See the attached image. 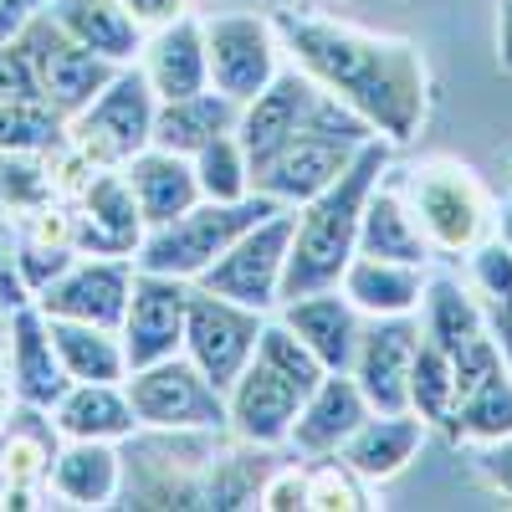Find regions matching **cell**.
Masks as SVG:
<instances>
[{"mask_svg":"<svg viewBox=\"0 0 512 512\" xmlns=\"http://www.w3.org/2000/svg\"><path fill=\"white\" fill-rule=\"evenodd\" d=\"M62 441H128L139 431V415L128 405L123 384H67V395L52 405Z\"/></svg>","mask_w":512,"mask_h":512,"instance_id":"f546056e","label":"cell"},{"mask_svg":"<svg viewBox=\"0 0 512 512\" xmlns=\"http://www.w3.org/2000/svg\"><path fill=\"white\" fill-rule=\"evenodd\" d=\"M364 415H369V400H364V390H359V379H354L349 369H328L313 390H308L303 410H297L292 436H287V451L303 456V461H313V456H338V446L359 431Z\"/></svg>","mask_w":512,"mask_h":512,"instance_id":"44dd1931","label":"cell"},{"mask_svg":"<svg viewBox=\"0 0 512 512\" xmlns=\"http://www.w3.org/2000/svg\"><path fill=\"white\" fill-rule=\"evenodd\" d=\"M313 98H318V82L303 72V67H282L262 93L251 103H241V118H236V139L246 149L251 164H262L272 149H282L292 134L308 128V113H313Z\"/></svg>","mask_w":512,"mask_h":512,"instance_id":"ffe728a7","label":"cell"},{"mask_svg":"<svg viewBox=\"0 0 512 512\" xmlns=\"http://www.w3.org/2000/svg\"><path fill=\"white\" fill-rule=\"evenodd\" d=\"M277 318L323 359V369H349L354 364L359 333H364V313L338 287H318V292H303V297H287V303H277Z\"/></svg>","mask_w":512,"mask_h":512,"instance_id":"603a6c76","label":"cell"},{"mask_svg":"<svg viewBox=\"0 0 512 512\" xmlns=\"http://www.w3.org/2000/svg\"><path fill=\"white\" fill-rule=\"evenodd\" d=\"M492 231H497V236H502V241L512 246V195H507V200L497 205V226H492Z\"/></svg>","mask_w":512,"mask_h":512,"instance_id":"7dc6e473","label":"cell"},{"mask_svg":"<svg viewBox=\"0 0 512 512\" xmlns=\"http://www.w3.org/2000/svg\"><path fill=\"white\" fill-rule=\"evenodd\" d=\"M466 262H472V292L482 297V303H492V297L512 303V246L497 231L466 251Z\"/></svg>","mask_w":512,"mask_h":512,"instance_id":"74e56055","label":"cell"},{"mask_svg":"<svg viewBox=\"0 0 512 512\" xmlns=\"http://www.w3.org/2000/svg\"><path fill=\"white\" fill-rule=\"evenodd\" d=\"M123 390L144 431H226V390L210 384L185 354L128 369Z\"/></svg>","mask_w":512,"mask_h":512,"instance_id":"8992f818","label":"cell"},{"mask_svg":"<svg viewBox=\"0 0 512 512\" xmlns=\"http://www.w3.org/2000/svg\"><path fill=\"white\" fill-rule=\"evenodd\" d=\"M292 221L297 210H272L267 221H256L251 231H241L216 262H210L195 287L221 292L231 303H246L256 313H277L282 303V272H287V246H292Z\"/></svg>","mask_w":512,"mask_h":512,"instance_id":"52a82bcc","label":"cell"},{"mask_svg":"<svg viewBox=\"0 0 512 512\" xmlns=\"http://www.w3.org/2000/svg\"><path fill=\"white\" fill-rule=\"evenodd\" d=\"M497 62L512 72V0H497Z\"/></svg>","mask_w":512,"mask_h":512,"instance_id":"bcb514c9","label":"cell"},{"mask_svg":"<svg viewBox=\"0 0 512 512\" xmlns=\"http://www.w3.org/2000/svg\"><path fill=\"white\" fill-rule=\"evenodd\" d=\"M456 369V446H487L512 436V369L492 333H477L451 354Z\"/></svg>","mask_w":512,"mask_h":512,"instance_id":"9c48e42d","label":"cell"},{"mask_svg":"<svg viewBox=\"0 0 512 512\" xmlns=\"http://www.w3.org/2000/svg\"><path fill=\"white\" fill-rule=\"evenodd\" d=\"M0 369H6V390L11 400L21 405H41L52 410L62 395H67V369L57 359V344H52V323L36 303L26 308H11L0 318Z\"/></svg>","mask_w":512,"mask_h":512,"instance_id":"ac0fdd59","label":"cell"},{"mask_svg":"<svg viewBox=\"0 0 512 512\" xmlns=\"http://www.w3.org/2000/svg\"><path fill=\"white\" fill-rule=\"evenodd\" d=\"M303 400H308L303 384L251 354V364L226 390V431H231V441H246L256 451H287L292 420L303 410Z\"/></svg>","mask_w":512,"mask_h":512,"instance_id":"4fadbf2b","label":"cell"},{"mask_svg":"<svg viewBox=\"0 0 512 512\" xmlns=\"http://www.w3.org/2000/svg\"><path fill=\"white\" fill-rule=\"evenodd\" d=\"M21 41H26V52H31V62H36L41 98H47L62 118L82 113V108H88V103L108 88V82H113V72H118L108 57H98V52L82 47V41H72L47 11L31 16V26L21 31Z\"/></svg>","mask_w":512,"mask_h":512,"instance_id":"7c38bea8","label":"cell"},{"mask_svg":"<svg viewBox=\"0 0 512 512\" xmlns=\"http://www.w3.org/2000/svg\"><path fill=\"white\" fill-rule=\"evenodd\" d=\"M195 175L205 200H246L251 195V159L236 134H221L216 144H205L195 154Z\"/></svg>","mask_w":512,"mask_h":512,"instance_id":"8d00e7d4","label":"cell"},{"mask_svg":"<svg viewBox=\"0 0 512 512\" xmlns=\"http://www.w3.org/2000/svg\"><path fill=\"white\" fill-rule=\"evenodd\" d=\"M72 41H82L88 52L108 57L113 67H134L139 47H144V26L123 11V0H41Z\"/></svg>","mask_w":512,"mask_h":512,"instance_id":"83f0119b","label":"cell"},{"mask_svg":"<svg viewBox=\"0 0 512 512\" xmlns=\"http://www.w3.org/2000/svg\"><path fill=\"white\" fill-rule=\"evenodd\" d=\"M431 256H466L497 226V205L461 159H425L395 175Z\"/></svg>","mask_w":512,"mask_h":512,"instance_id":"3957f363","label":"cell"},{"mask_svg":"<svg viewBox=\"0 0 512 512\" xmlns=\"http://www.w3.org/2000/svg\"><path fill=\"white\" fill-rule=\"evenodd\" d=\"M472 461H477V472H482L502 497H512V436L487 441V446H472Z\"/></svg>","mask_w":512,"mask_h":512,"instance_id":"60d3db41","label":"cell"},{"mask_svg":"<svg viewBox=\"0 0 512 512\" xmlns=\"http://www.w3.org/2000/svg\"><path fill=\"white\" fill-rule=\"evenodd\" d=\"M123 180L134 190L139 210H144V226H159V221H175L185 216L190 205H200V175H195V159L190 154H175V149H139L134 159L123 164Z\"/></svg>","mask_w":512,"mask_h":512,"instance_id":"484cf974","label":"cell"},{"mask_svg":"<svg viewBox=\"0 0 512 512\" xmlns=\"http://www.w3.org/2000/svg\"><path fill=\"white\" fill-rule=\"evenodd\" d=\"M31 292L21 287L16 267H11V236H0V318H6L11 308H26Z\"/></svg>","mask_w":512,"mask_h":512,"instance_id":"7bdbcfd3","label":"cell"},{"mask_svg":"<svg viewBox=\"0 0 512 512\" xmlns=\"http://www.w3.org/2000/svg\"><path fill=\"white\" fill-rule=\"evenodd\" d=\"M256 507L262 512H297L308 507V461H282V466H267L262 487H256Z\"/></svg>","mask_w":512,"mask_h":512,"instance_id":"f35d334b","label":"cell"},{"mask_svg":"<svg viewBox=\"0 0 512 512\" xmlns=\"http://www.w3.org/2000/svg\"><path fill=\"white\" fill-rule=\"evenodd\" d=\"M236 118H241L236 98H226L221 88H200L190 98L159 103V113H154V144L195 159L205 144H216L221 134H236Z\"/></svg>","mask_w":512,"mask_h":512,"instance_id":"f1b7e54d","label":"cell"},{"mask_svg":"<svg viewBox=\"0 0 512 512\" xmlns=\"http://www.w3.org/2000/svg\"><path fill=\"white\" fill-rule=\"evenodd\" d=\"M52 323V344L72 384H123L128 379V354L118 328L98 323H72V318H47Z\"/></svg>","mask_w":512,"mask_h":512,"instance_id":"1f68e13d","label":"cell"},{"mask_svg":"<svg viewBox=\"0 0 512 512\" xmlns=\"http://www.w3.org/2000/svg\"><path fill=\"white\" fill-rule=\"evenodd\" d=\"M272 26L282 36L287 62L303 67L344 108H354L374 128V139L400 149L420 134L431 113V67L415 41L297 6L272 11Z\"/></svg>","mask_w":512,"mask_h":512,"instance_id":"6da1fadb","label":"cell"},{"mask_svg":"<svg viewBox=\"0 0 512 512\" xmlns=\"http://www.w3.org/2000/svg\"><path fill=\"white\" fill-rule=\"evenodd\" d=\"M410 415L425 420V431H441V436L456 431V369H451V354L431 344L425 333L410 364Z\"/></svg>","mask_w":512,"mask_h":512,"instance_id":"836d02e7","label":"cell"},{"mask_svg":"<svg viewBox=\"0 0 512 512\" xmlns=\"http://www.w3.org/2000/svg\"><path fill=\"white\" fill-rule=\"evenodd\" d=\"M67 231L82 256H134L144 241V210L128 190L123 169H93L67 200Z\"/></svg>","mask_w":512,"mask_h":512,"instance_id":"8fae6325","label":"cell"},{"mask_svg":"<svg viewBox=\"0 0 512 512\" xmlns=\"http://www.w3.org/2000/svg\"><path fill=\"white\" fill-rule=\"evenodd\" d=\"M359 251L364 256H390V262H415L425 267L431 262V246H425L410 205L400 195V185L390 180V169H384V180L369 190L364 200V216H359Z\"/></svg>","mask_w":512,"mask_h":512,"instance_id":"4dcf8cb0","label":"cell"},{"mask_svg":"<svg viewBox=\"0 0 512 512\" xmlns=\"http://www.w3.org/2000/svg\"><path fill=\"white\" fill-rule=\"evenodd\" d=\"M482 308H487V333L497 338V349H502V359H507V369H512V303L492 297V303H482Z\"/></svg>","mask_w":512,"mask_h":512,"instance_id":"f6af8a7d","label":"cell"},{"mask_svg":"<svg viewBox=\"0 0 512 512\" xmlns=\"http://www.w3.org/2000/svg\"><path fill=\"white\" fill-rule=\"evenodd\" d=\"M123 497V446L118 441H62L47 472V507H118Z\"/></svg>","mask_w":512,"mask_h":512,"instance_id":"7402d4cb","label":"cell"},{"mask_svg":"<svg viewBox=\"0 0 512 512\" xmlns=\"http://www.w3.org/2000/svg\"><path fill=\"white\" fill-rule=\"evenodd\" d=\"M425 436H431L425 420L410 415V410H369L359 420V431L338 446V456H344L369 487H379V482H395L405 466L420 456Z\"/></svg>","mask_w":512,"mask_h":512,"instance_id":"d4e9b609","label":"cell"},{"mask_svg":"<svg viewBox=\"0 0 512 512\" xmlns=\"http://www.w3.org/2000/svg\"><path fill=\"white\" fill-rule=\"evenodd\" d=\"M200 26H205V57H210V88H221L236 103H251L287 67L272 16L221 11V16H205Z\"/></svg>","mask_w":512,"mask_h":512,"instance_id":"ba28073f","label":"cell"},{"mask_svg":"<svg viewBox=\"0 0 512 512\" xmlns=\"http://www.w3.org/2000/svg\"><path fill=\"white\" fill-rule=\"evenodd\" d=\"M384 169H390V144L369 139L323 195H313L308 205H297L287 272H282V303L287 297H303V292H318V287H338V277H344V267L354 262V251H359L364 200L384 180Z\"/></svg>","mask_w":512,"mask_h":512,"instance_id":"7a4b0ae2","label":"cell"},{"mask_svg":"<svg viewBox=\"0 0 512 512\" xmlns=\"http://www.w3.org/2000/svg\"><path fill=\"white\" fill-rule=\"evenodd\" d=\"M272 210H282V205L267 200V195H246V200H200V205L185 210V216L159 221V226L144 231V241H139V251H134V267L159 272V277L195 282L241 231H251L256 221H267Z\"/></svg>","mask_w":512,"mask_h":512,"instance_id":"277c9868","label":"cell"},{"mask_svg":"<svg viewBox=\"0 0 512 512\" xmlns=\"http://www.w3.org/2000/svg\"><path fill=\"white\" fill-rule=\"evenodd\" d=\"M62 451L52 410L11 400L0 420V507H47V472Z\"/></svg>","mask_w":512,"mask_h":512,"instance_id":"e0dca14e","label":"cell"},{"mask_svg":"<svg viewBox=\"0 0 512 512\" xmlns=\"http://www.w3.org/2000/svg\"><path fill=\"white\" fill-rule=\"evenodd\" d=\"M420 333L441 344L446 354H456L466 338L487 333V308L472 287H461L456 277H425V297H420Z\"/></svg>","mask_w":512,"mask_h":512,"instance_id":"d6a6232c","label":"cell"},{"mask_svg":"<svg viewBox=\"0 0 512 512\" xmlns=\"http://www.w3.org/2000/svg\"><path fill=\"white\" fill-rule=\"evenodd\" d=\"M185 313H190V282L134 267V292H128V308L118 323L128 369H144V364L180 354L185 349Z\"/></svg>","mask_w":512,"mask_h":512,"instance_id":"2e32d148","label":"cell"},{"mask_svg":"<svg viewBox=\"0 0 512 512\" xmlns=\"http://www.w3.org/2000/svg\"><path fill=\"white\" fill-rule=\"evenodd\" d=\"M154 113H159V93L149 88L139 62L118 67L108 88L82 113L67 118V149L98 169H123L139 149L154 144Z\"/></svg>","mask_w":512,"mask_h":512,"instance_id":"5b68a950","label":"cell"},{"mask_svg":"<svg viewBox=\"0 0 512 512\" xmlns=\"http://www.w3.org/2000/svg\"><path fill=\"white\" fill-rule=\"evenodd\" d=\"M6 410H11V390H6V369H0V420H6Z\"/></svg>","mask_w":512,"mask_h":512,"instance_id":"c3c4849f","label":"cell"},{"mask_svg":"<svg viewBox=\"0 0 512 512\" xmlns=\"http://www.w3.org/2000/svg\"><path fill=\"white\" fill-rule=\"evenodd\" d=\"M128 292H134V256H72V267L47 282L31 303L47 318H72V323H98L118 328Z\"/></svg>","mask_w":512,"mask_h":512,"instance_id":"9a60e30c","label":"cell"},{"mask_svg":"<svg viewBox=\"0 0 512 512\" xmlns=\"http://www.w3.org/2000/svg\"><path fill=\"white\" fill-rule=\"evenodd\" d=\"M359 149L364 144L303 128V134H292L282 149H272L262 164H251V195H267V200L297 210V205H308L313 195H323L338 175H344Z\"/></svg>","mask_w":512,"mask_h":512,"instance_id":"5bb4252c","label":"cell"},{"mask_svg":"<svg viewBox=\"0 0 512 512\" xmlns=\"http://www.w3.org/2000/svg\"><path fill=\"white\" fill-rule=\"evenodd\" d=\"M420 349V318H364L359 349L349 374L359 379V390L369 410H410V364Z\"/></svg>","mask_w":512,"mask_h":512,"instance_id":"d6986e66","label":"cell"},{"mask_svg":"<svg viewBox=\"0 0 512 512\" xmlns=\"http://www.w3.org/2000/svg\"><path fill=\"white\" fill-rule=\"evenodd\" d=\"M267 313H256L246 303H231L221 292H205L190 282V313H185V359L210 379L231 390V379L251 364L256 354V338H262Z\"/></svg>","mask_w":512,"mask_h":512,"instance_id":"30bf717a","label":"cell"},{"mask_svg":"<svg viewBox=\"0 0 512 512\" xmlns=\"http://www.w3.org/2000/svg\"><path fill=\"white\" fill-rule=\"evenodd\" d=\"M190 6L195 0H123V11L144 26V36L169 26V21H180V16H190Z\"/></svg>","mask_w":512,"mask_h":512,"instance_id":"b9f144b4","label":"cell"},{"mask_svg":"<svg viewBox=\"0 0 512 512\" xmlns=\"http://www.w3.org/2000/svg\"><path fill=\"white\" fill-rule=\"evenodd\" d=\"M139 72L149 77V88L159 93V103L169 98H190L200 88H210V57H205V26L200 16H180L159 31L144 36L139 47Z\"/></svg>","mask_w":512,"mask_h":512,"instance_id":"cb8c5ba5","label":"cell"},{"mask_svg":"<svg viewBox=\"0 0 512 512\" xmlns=\"http://www.w3.org/2000/svg\"><path fill=\"white\" fill-rule=\"evenodd\" d=\"M0 103H47L41 98V77L26 52V41H0Z\"/></svg>","mask_w":512,"mask_h":512,"instance_id":"ab89813d","label":"cell"},{"mask_svg":"<svg viewBox=\"0 0 512 512\" xmlns=\"http://www.w3.org/2000/svg\"><path fill=\"white\" fill-rule=\"evenodd\" d=\"M374 507L369 482L344 456H313L308 461V512H364Z\"/></svg>","mask_w":512,"mask_h":512,"instance_id":"d590c367","label":"cell"},{"mask_svg":"<svg viewBox=\"0 0 512 512\" xmlns=\"http://www.w3.org/2000/svg\"><path fill=\"white\" fill-rule=\"evenodd\" d=\"M67 149V118L52 103H0V154L52 159Z\"/></svg>","mask_w":512,"mask_h":512,"instance_id":"e575fe53","label":"cell"},{"mask_svg":"<svg viewBox=\"0 0 512 512\" xmlns=\"http://www.w3.org/2000/svg\"><path fill=\"white\" fill-rule=\"evenodd\" d=\"M36 11H41V0H0V41H16Z\"/></svg>","mask_w":512,"mask_h":512,"instance_id":"ee69618b","label":"cell"},{"mask_svg":"<svg viewBox=\"0 0 512 512\" xmlns=\"http://www.w3.org/2000/svg\"><path fill=\"white\" fill-rule=\"evenodd\" d=\"M338 292H344L364 318H405V313H420L425 267L354 251V262L344 267V277H338Z\"/></svg>","mask_w":512,"mask_h":512,"instance_id":"4316f807","label":"cell"}]
</instances>
